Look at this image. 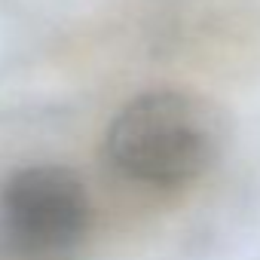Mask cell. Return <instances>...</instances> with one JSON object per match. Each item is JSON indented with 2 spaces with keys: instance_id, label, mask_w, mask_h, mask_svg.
<instances>
[{
  "instance_id": "obj_1",
  "label": "cell",
  "mask_w": 260,
  "mask_h": 260,
  "mask_svg": "<svg viewBox=\"0 0 260 260\" xmlns=\"http://www.w3.org/2000/svg\"><path fill=\"white\" fill-rule=\"evenodd\" d=\"M104 150L110 166L135 184L159 190L184 187L202 178L217 159V113L187 92H144L116 110Z\"/></svg>"
},
{
  "instance_id": "obj_2",
  "label": "cell",
  "mask_w": 260,
  "mask_h": 260,
  "mask_svg": "<svg viewBox=\"0 0 260 260\" xmlns=\"http://www.w3.org/2000/svg\"><path fill=\"white\" fill-rule=\"evenodd\" d=\"M92 205L83 181L61 166H28L0 193L7 242L31 260H58L89 233Z\"/></svg>"
}]
</instances>
